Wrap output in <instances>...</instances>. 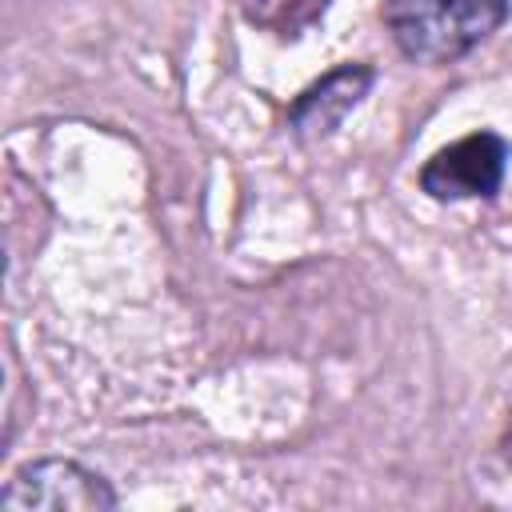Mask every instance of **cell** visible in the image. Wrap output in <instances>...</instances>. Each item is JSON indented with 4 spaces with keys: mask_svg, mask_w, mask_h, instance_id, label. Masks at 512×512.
<instances>
[{
    "mask_svg": "<svg viewBox=\"0 0 512 512\" xmlns=\"http://www.w3.org/2000/svg\"><path fill=\"white\" fill-rule=\"evenodd\" d=\"M380 16L412 64L440 68L488 40L508 16V0H384Z\"/></svg>",
    "mask_w": 512,
    "mask_h": 512,
    "instance_id": "1",
    "label": "cell"
},
{
    "mask_svg": "<svg viewBox=\"0 0 512 512\" xmlns=\"http://www.w3.org/2000/svg\"><path fill=\"white\" fill-rule=\"evenodd\" d=\"M4 512H104L116 508L112 484L64 456H44L12 472L0 492Z\"/></svg>",
    "mask_w": 512,
    "mask_h": 512,
    "instance_id": "2",
    "label": "cell"
},
{
    "mask_svg": "<svg viewBox=\"0 0 512 512\" xmlns=\"http://www.w3.org/2000/svg\"><path fill=\"white\" fill-rule=\"evenodd\" d=\"M508 168V140L496 132H472L428 156L420 188L432 200H488L500 192Z\"/></svg>",
    "mask_w": 512,
    "mask_h": 512,
    "instance_id": "3",
    "label": "cell"
},
{
    "mask_svg": "<svg viewBox=\"0 0 512 512\" xmlns=\"http://www.w3.org/2000/svg\"><path fill=\"white\" fill-rule=\"evenodd\" d=\"M376 80L372 64H340L328 76H320L316 84H308L292 104H288V128L296 140L312 144V140H328L348 112L360 108V100L368 96Z\"/></svg>",
    "mask_w": 512,
    "mask_h": 512,
    "instance_id": "4",
    "label": "cell"
},
{
    "mask_svg": "<svg viewBox=\"0 0 512 512\" xmlns=\"http://www.w3.org/2000/svg\"><path fill=\"white\" fill-rule=\"evenodd\" d=\"M328 4L332 0H236L248 24L276 36H300L328 12Z\"/></svg>",
    "mask_w": 512,
    "mask_h": 512,
    "instance_id": "5",
    "label": "cell"
}]
</instances>
